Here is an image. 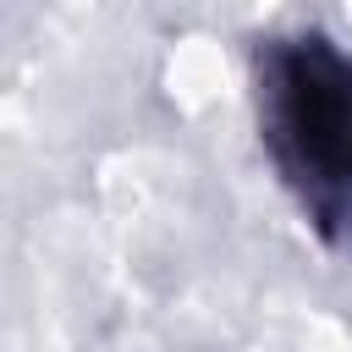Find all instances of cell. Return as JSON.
Here are the masks:
<instances>
[{"instance_id":"obj_1","label":"cell","mask_w":352,"mask_h":352,"mask_svg":"<svg viewBox=\"0 0 352 352\" xmlns=\"http://www.w3.org/2000/svg\"><path fill=\"white\" fill-rule=\"evenodd\" d=\"M248 94L292 209L319 242L352 248V50L314 22L275 28L248 55Z\"/></svg>"}]
</instances>
